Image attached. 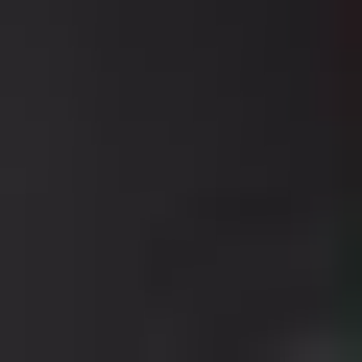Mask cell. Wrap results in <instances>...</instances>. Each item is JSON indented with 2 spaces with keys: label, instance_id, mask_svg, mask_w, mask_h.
Returning <instances> with one entry per match:
<instances>
[{
  "label": "cell",
  "instance_id": "6da1fadb",
  "mask_svg": "<svg viewBox=\"0 0 362 362\" xmlns=\"http://www.w3.org/2000/svg\"><path fill=\"white\" fill-rule=\"evenodd\" d=\"M290 362H338V338H290Z\"/></svg>",
  "mask_w": 362,
  "mask_h": 362
}]
</instances>
